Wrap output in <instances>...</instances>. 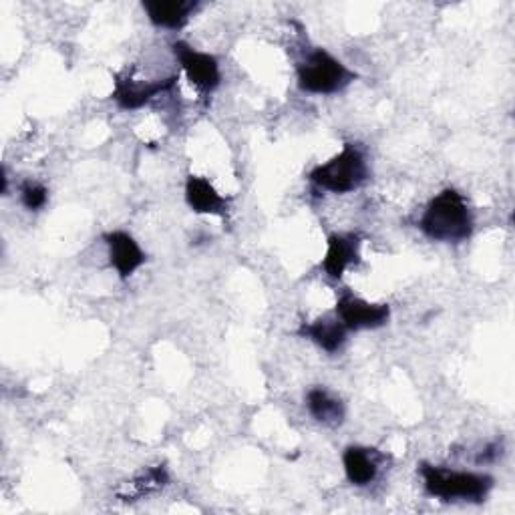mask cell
<instances>
[{
  "label": "cell",
  "mask_w": 515,
  "mask_h": 515,
  "mask_svg": "<svg viewBox=\"0 0 515 515\" xmlns=\"http://www.w3.org/2000/svg\"><path fill=\"white\" fill-rule=\"evenodd\" d=\"M421 232L435 242H463L473 232V216L457 190H443L425 208L419 220Z\"/></svg>",
  "instance_id": "1"
},
{
  "label": "cell",
  "mask_w": 515,
  "mask_h": 515,
  "mask_svg": "<svg viewBox=\"0 0 515 515\" xmlns=\"http://www.w3.org/2000/svg\"><path fill=\"white\" fill-rule=\"evenodd\" d=\"M369 180V163L363 151L355 145H345L330 161L310 171V182L332 194H349L359 190Z\"/></svg>",
  "instance_id": "2"
},
{
  "label": "cell",
  "mask_w": 515,
  "mask_h": 515,
  "mask_svg": "<svg viewBox=\"0 0 515 515\" xmlns=\"http://www.w3.org/2000/svg\"><path fill=\"white\" fill-rule=\"evenodd\" d=\"M421 475H423L427 493L443 501L461 499V501L479 503L493 489V477L487 473L453 471V469L423 463Z\"/></svg>",
  "instance_id": "3"
},
{
  "label": "cell",
  "mask_w": 515,
  "mask_h": 515,
  "mask_svg": "<svg viewBox=\"0 0 515 515\" xmlns=\"http://www.w3.org/2000/svg\"><path fill=\"white\" fill-rule=\"evenodd\" d=\"M357 79L347 65H342L324 49H314L298 65V85L306 93L332 95L349 87Z\"/></svg>",
  "instance_id": "4"
},
{
  "label": "cell",
  "mask_w": 515,
  "mask_h": 515,
  "mask_svg": "<svg viewBox=\"0 0 515 515\" xmlns=\"http://www.w3.org/2000/svg\"><path fill=\"white\" fill-rule=\"evenodd\" d=\"M336 316L347 330H373L387 324L391 308L387 304H371L347 292L336 302Z\"/></svg>",
  "instance_id": "5"
},
{
  "label": "cell",
  "mask_w": 515,
  "mask_h": 515,
  "mask_svg": "<svg viewBox=\"0 0 515 515\" xmlns=\"http://www.w3.org/2000/svg\"><path fill=\"white\" fill-rule=\"evenodd\" d=\"M174 53L182 65V69L186 71L188 79L200 87L202 91H214L220 81H222V73H220V65L218 59L214 55L202 53L192 49L188 43H174Z\"/></svg>",
  "instance_id": "6"
},
{
  "label": "cell",
  "mask_w": 515,
  "mask_h": 515,
  "mask_svg": "<svg viewBox=\"0 0 515 515\" xmlns=\"http://www.w3.org/2000/svg\"><path fill=\"white\" fill-rule=\"evenodd\" d=\"M359 258H361V236L359 234H332L328 238V248H326L322 268L330 278L340 280L342 274H345V270L351 264H357Z\"/></svg>",
  "instance_id": "7"
},
{
  "label": "cell",
  "mask_w": 515,
  "mask_h": 515,
  "mask_svg": "<svg viewBox=\"0 0 515 515\" xmlns=\"http://www.w3.org/2000/svg\"><path fill=\"white\" fill-rule=\"evenodd\" d=\"M143 9L155 27L182 29L198 9L194 0H147Z\"/></svg>",
  "instance_id": "8"
},
{
  "label": "cell",
  "mask_w": 515,
  "mask_h": 515,
  "mask_svg": "<svg viewBox=\"0 0 515 515\" xmlns=\"http://www.w3.org/2000/svg\"><path fill=\"white\" fill-rule=\"evenodd\" d=\"M105 242L109 248L111 266L121 278H129L145 262L143 250L127 232H111L105 236Z\"/></svg>",
  "instance_id": "9"
},
{
  "label": "cell",
  "mask_w": 515,
  "mask_h": 515,
  "mask_svg": "<svg viewBox=\"0 0 515 515\" xmlns=\"http://www.w3.org/2000/svg\"><path fill=\"white\" fill-rule=\"evenodd\" d=\"M176 77L165 79V81H157V83H135L131 79H117L115 81V91H113V99L119 103V107L123 109H139L145 103H149L155 95L169 91L174 87Z\"/></svg>",
  "instance_id": "10"
},
{
  "label": "cell",
  "mask_w": 515,
  "mask_h": 515,
  "mask_svg": "<svg viewBox=\"0 0 515 515\" xmlns=\"http://www.w3.org/2000/svg\"><path fill=\"white\" fill-rule=\"evenodd\" d=\"M347 326L342 324L338 318H318L314 322H304L298 330L300 336L312 340L314 345H318L326 353H336L342 349V345L347 342Z\"/></svg>",
  "instance_id": "11"
},
{
  "label": "cell",
  "mask_w": 515,
  "mask_h": 515,
  "mask_svg": "<svg viewBox=\"0 0 515 515\" xmlns=\"http://www.w3.org/2000/svg\"><path fill=\"white\" fill-rule=\"evenodd\" d=\"M186 200L188 206L196 214H212V216H224L228 210L226 198L218 194V190L206 180L198 176H190L186 182Z\"/></svg>",
  "instance_id": "12"
},
{
  "label": "cell",
  "mask_w": 515,
  "mask_h": 515,
  "mask_svg": "<svg viewBox=\"0 0 515 515\" xmlns=\"http://www.w3.org/2000/svg\"><path fill=\"white\" fill-rule=\"evenodd\" d=\"M342 465H345V473L353 485L365 487L375 481L379 473V455L369 447H349L342 455Z\"/></svg>",
  "instance_id": "13"
},
{
  "label": "cell",
  "mask_w": 515,
  "mask_h": 515,
  "mask_svg": "<svg viewBox=\"0 0 515 515\" xmlns=\"http://www.w3.org/2000/svg\"><path fill=\"white\" fill-rule=\"evenodd\" d=\"M306 407H308L310 415H312L318 423H324V425H330V427L340 425L342 421H345V415H347L345 403H342L338 397L330 395V393L324 391V389H312V391H308V395H306Z\"/></svg>",
  "instance_id": "14"
},
{
  "label": "cell",
  "mask_w": 515,
  "mask_h": 515,
  "mask_svg": "<svg viewBox=\"0 0 515 515\" xmlns=\"http://www.w3.org/2000/svg\"><path fill=\"white\" fill-rule=\"evenodd\" d=\"M21 200L25 204L27 210L31 212H39L47 206L49 202V190L39 184V182H27L23 188H21Z\"/></svg>",
  "instance_id": "15"
}]
</instances>
